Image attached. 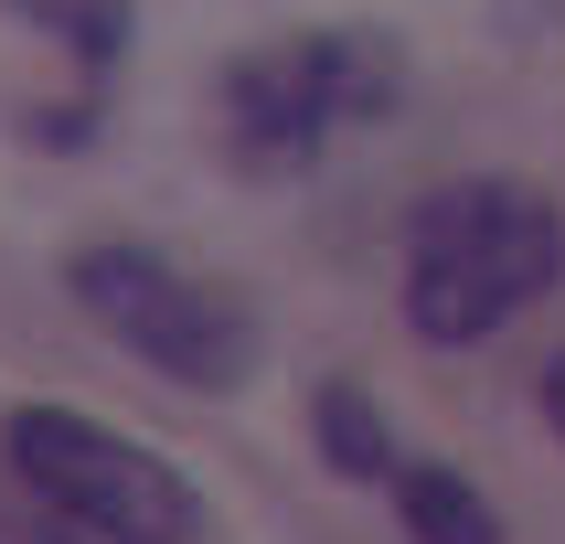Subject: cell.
Listing matches in <instances>:
<instances>
[{
  "label": "cell",
  "mask_w": 565,
  "mask_h": 544,
  "mask_svg": "<svg viewBox=\"0 0 565 544\" xmlns=\"http://www.w3.org/2000/svg\"><path fill=\"white\" fill-rule=\"evenodd\" d=\"M555 278H565V214L534 182H512V171L438 182L406 224V320H416V342H438V352L491 342Z\"/></svg>",
  "instance_id": "6da1fadb"
},
{
  "label": "cell",
  "mask_w": 565,
  "mask_h": 544,
  "mask_svg": "<svg viewBox=\"0 0 565 544\" xmlns=\"http://www.w3.org/2000/svg\"><path fill=\"white\" fill-rule=\"evenodd\" d=\"M406 96V54L384 32L342 22V32H278L214 75V128H224V160L256 171V182H288L310 171L342 128L384 118Z\"/></svg>",
  "instance_id": "7a4b0ae2"
},
{
  "label": "cell",
  "mask_w": 565,
  "mask_h": 544,
  "mask_svg": "<svg viewBox=\"0 0 565 544\" xmlns=\"http://www.w3.org/2000/svg\"><path fill=\"white\" fill-rule=\"evenodd\" d=\"M64 288H75V310L107 342H128L150 374L182 384V395H235L256 374V352H267V331H256V310L235 288L171 267L160 246H75Z\"/></svg>",
  "instance_id": "3957f363"
},
{
  "label": "cell",
  "mask_w": 565,
  "mask_h": 544,
  "mask_svg": "<svg viewBox=\"0 0 565 544\" xmlns=\"http://www.w3.org/2000/svg\"><path fill=\"white\" fill-rule=\"evenodd\" d=\"M11 480L107 544H203V491L160 448H139L128 427H107L86 406H22L11 416Z\"/></svg>",
  "instance_id": "277c9868"
},
{
  "label": "cell",
  "mask_w": 565,
  "mask_h": 544,
  "mask_svg": "<svg viewBox=\"0 0 565 544\" xmlns=\"http://www.w3.org/2000/svg\"><path fill=\"white\" fill-rule=\"evenodd\" d=\"M395 523L416 544H502V512L480 502V480L438 470V459H406L395 470Z\"/></svg>",
  "instance_id": "5b68a950"
},
{
  "label": "cell",
  "mask_w": 565,
  "mask_h": 544,
  "mask_svg": "<svg viewBox=\"0 0 565 544\" xmlns=\"http://www.w3.org/2000/svg\"><path fill=\"white\" fill-rule=\"evenodd\" d=\"M310 427H320V459H331L342 480H384V491H395L406 459H395V438H384V416L363 406V384H320V395H310Z\"/></svg>",
  "instance_id": "8992f818"
},
{
  "label": "cell",
  "mask_w": 565,
  "mask_h": 544,
  "mask_svg": "<svg viewBox=\"0 0 565 544\" xmlns=\"http://www.w3.org/2000/svg\"><path fill=\"white\" fill-rule=\"evenodd\" d=\"M22 22H43L64 43V54L86 64V75H107V64L128 54V32H139V0H11Z\"/></svg>",
  "instance_id": "52a82bcc"
},
{
  "label": "cell",
  "mask_w": 565,
  "mask_h": 544,
  "mask_svg": "<svg viewBox=\"0 0 565 544\" xmlns=\"http://www.w3.org/2000/svg\"><path fill=\"white\" fill-rule=\"evenodd\" d=\"M0 544H107V534H86V523H64L54 502H32L22 480L0 491Z\"/></svg>",
  "instance_id": "ba28073f"
},
{
  "label": "cell",
  "mask_w": 565,
  "mask_h": 544,
  "mask_svg": "<svg viewBox=\"0 0 565 544\" xmlns=\"http://www.w3.org/2000/svg\"><path fill=\"white\" fill-rule=\"evenodd\" d=\"M534 406H544V427H555V438H565V352H555V363H544V384H534Z\"/></svg>",
  "instance_id": "9c48e42d"
}]
</instances>
